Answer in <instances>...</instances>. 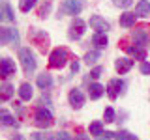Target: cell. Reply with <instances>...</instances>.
Wrapping results in <instances>:
<instances>
[{
	"mask_svg": "<svg viewBox=\"0 0 150 140\" xmlns=\"http://www.w3.org/2000/svg\"><path fill=\"white\" fill-rule=\"evenodd\" d=\"M69 105L73 106V108H81L84 105V95L81 90H77V88H73L71 92H69Z\"/></svg>",
	"mask_w": 150,
	"mask_h": 140,
	"instance_id": "9c48e42d",
	"label": "cell"
},
{
	"mask_svg": "<svg viewBox=\"0 0 150 140\" xmlns=\"http://www.w3.org/2000/svg\"><path fill=\"white\" fill-rule=\"evenodd\" d=\"M135 15L137 17H148L150 15V2L148 0H139L135 6Z\"/></svg>",
	"mask_w": 150,
	"mask_h": 140,
	"instance_id": "7c38bea8",
	"label": "cell"
},
{
	"mask_svg": "<svg viewBox=\"0 0 150 140\" xmlns=\"http://www.w3.org/2000/svg\"><path fill=\"white\" fill-rule=\"evenodd\" d=\"M115 138L116 140H137V136L128 133V131H118V133H115Z\"/></svg>",
	"mask_w": 150,
	"mask_h": 140,
	"instance_id": "d4e9b609",
	"label": "cell"
},
{
	"mask_svg": "<svg viewBox=\"0 0 150 140\" xmlns=\"http://www.w3.org/2000/svg\"><path fill=\"white\" fill-rule=\"evenodd\" d=\"M146 32H148V26H139V28H135V34H133V39H135V45H139V47H143L144 43H146V39H148V36H146Z\"/></svg>",
	"mask_w": 150,
	"mask_h": 140,
	"instance_id": "30bf717a",
	"label": "cell"
},
{
	"mask_svg": "<svg viewBox=\"0 0 150 140\" xmlns=\"http://www.w3.org/2000/svg\"><path fill=\"white\" fill-rule=\"evenodd\" d=\"M90 26L94 28V30H98V32H101V34H105L107 30H109V22L105 21V19H101L100 15H92L90 17Z\"/></svg>",
	"mask_w": 150,
	"mask_h": 140,
	"instance_id": "ba28073f",
	"label": "cell"
},
{
	"mask_svg": "<svg viewBox=\"0 0 150 140\" xmlns=\"http://www.w3.org/2000/svg\"><path fill=\"white\" fill-rule=\"evenodd\" d=\"M34 123L38 127H41V129H47V127H51V125L54 123V118H53V114H51L49 110L38 108L36 114H34Z\"/></svg>",
	"mask_w": 150,
	"mask_h": 140,
	"instance_id": "3957f363",
	"label": "cell"
},
{
	"mask_svg": "<svg viewBox=\"0 0 150 140\" xmlns=\"http://www.w3.org/2000/svg\"><path fill=\"white\" fill-rule=\"evenodd\" d=\"M38 86L41 90H47V88L53 86V77L49 73H43V75H38Z\"/></svg>",
	"mask_w": 150,
	"mask_h": 140,
	"instance_id": "9a60e30c",
	"label": "cell"
},
{
	"mask_svg": "<svg viewBox=\"0 0 150 140\" xmlns=\"http://www.w3.org/2000/svg\"><path fill=\"white\" fill-rule=\"evenodd\" d=\"M68 58H69L68 49L58 47V49H54L53 52H51V56H49V65L53 69H60V67H64V65L68 64Z\"/></svg>",
	"mask_w": 150,
	"mask_h": 140,
	"instance_id": "6da1fadb",
	"label": "cell"
},
{
	"mask_svg": "<svg viewBox=\"0 0 150 140\" xmlns=\"http://www.w3.org/2000/svg\"><path fill=\"white\" fill-rule=\"evenodd\" d=\"M49 11H51V2H45L43 6L40 8V13H38V15L43 19V17H47V13H49Z\"/></svg>",
	"mask_w": 150,
	"mask_h": 140,
	"instance_id": "f1b7e54d",
	"label": "cell"
},
{
	"mask_svg": "<svg viewBox=\"0 0 150 140\" xmlns=\"http://www.w3.org/2000/svg\"><path fill=\"white\" fill-rule=\"evenodd\" d=\"M101 73H103V67H101V65H98V67H94L92 71H90V77L92 78H100Z\"/></svg>",
	"mask_w": 150,
	"mask_h": 140,
	"instance_id": "f546056e",
	"label": "cell"
},
{
	"mask_svg": "<svg viewBox=\"0 0 150 140\" xmlns=\"http://www.w3.org/2000/svg\"><path fill=\"white\" fill-rule=\"evenodd\" d=\"M103 92H105V88H103L101 84H98V82L90 84V88H88V93H90V99H100V97L103 95Z\"/></svg>",
	"mask_w": 150,
	"mask_h": 140,
	"instance_id": "2e32d148",
	"label": "cell"
},
{
	"mask_svg": "<svg viewBox=\"0 0 150 140\" xmlns=\"http://www.w3.org/2000/svg\"><path fill=\"white\" fill-rule=\"evenodd\" d=\"M81 9H83L81 0H64L62 6H60V11L64 15H79Z\"/></svg>",
	"mask_w": 150,
	"mask_h": 140,
	"instance_id": "277c9868",
	"label": "cell"
},
{
	"mask_svg": "<svg viewBox=\"0 0 150 140\" xmlns=\"http://www.w3.org/2000/svg\"><path fill=\"white\" fill-rule=\"evenodd\" d=\"M115 67H116V71H118L120 75H124V73H128L131 67H133V60H129V58H118L116 60V64H115Z\"/></svg>",
	"mask_w": 150,
	"mask_h": 140,
	"instance_id": "8fae6325",
	"label": "cell"
},
{
	"mask_svg": "<svg viewBox=\"0 0 150 140\" xmlns=\"http://www.w3.org/2000/svg\"><path fill=\"white\" fill-rule=\"evenodd\" d=\"M2 77H9V75H15V64L9 58H2Z\"/></svg>",
	"mask_w": 150,
	"mask_h": 140,
	"instance_id": "4fadbf2b",
	"label": "cell"
},
{
	"mask_svg": "<svg viewBox=\"0 0 150 140\" xmlns=\"http://www.w3.org/2000/svg\"><path fill=\"white\" fill-rule=\"evenodd\" d=\"M86 32V24H84L83 19H75L71 22V28H69V37L71 39H79V37H83V34Z\"/></svg>",
	"mask_w": 150,
	"mask_h": 140,
	"instance_id": "8992f818",
	"label": "cell"
},
{
	"mask_svg": "<svg viewBox=\"0 0 150 140\" xmlns=\"http://www.w3.org/2000/svg\"><path fill=\"white\" fill-rule=\"evenodd\" d=\"M71 71L75 73V71H79V62H77V60H75V62L71 64Z\"/></svg>",
	"mask_w": 150,
	"mask_h": 140,
	"instance_id": "836d02e7",
	"label": "cell"
},
{
	"mask_svg": "<svg viewBox=\"0 0 150 140\" xmlns=\"http://www.w3.org/2000/svg\"><path fill=\"white\" fill-rule=\"evenodd\" d=\"M128 52H129V54H133L137 60H144V58H146V50H144L143 47H139V45H135V47H128Z\"/></svg>",
	"mask_w": 150,
	"mask_h": 140,
	"instance_id": "d6986e66",
	"label": "cell"
},
{
	"mask_svg": "<svg viewBox=\"0 0 150 140\" xmlns=\"http://www.w3.org/2000/svg\"><path fill=\"white\" fill-rule=\"evenodd\" d=\"M141 73H143V75H150V64L148 62L141 64Z\"/></svg>",
	"mask_w": 150,
	"mask_h": 140,
	"instance_id": "4dcf8cb0",
	"label": "cell"
},
{
	"mask_svg": "<svg viewBox=\"0 0 150 140\" xmlns=\"http://www.w3.org/2000/svg\"><path fill=\"white\" fill-rule=\"evenodd\" d=\"M36 6V0H21V2H19V9H21V11H30L32 8Z\"/></svg>",
	"mask_w": 150,
	"mask_h": 140,
	"instance_id": "cb8c5ba5",
	"label": "cell"
},
{
	"mask_svg": "<svg viewBox=\"0 0 150 140\" xmlns=\"http://www.w3.org/2000/svg\"><path fill=\"white\" fill-rule=\"evenodd\" d=\"M56 140H71V136L68 133H58L56 134Z\"/></svg>",
	"mask_w": 150,
	"mask_h": 140,
	"instance_id": "d6a6232c",
	"label": "cell"
},
{
	"mask_svg": "<svg viewBox=\"0 0 150 140\" xmlns=\"http://www.w3.org/2000/svg\"><path fill=\"white\" fill-rule=\"evenodd\" d=\"M100 140H103V138H100Z\"/></svg>",
	"mask_w": 150,
	"mask_h": 140,
	"instance_id": "8d00e7d4",
	"label": "cell"
},
{
	"mask_svg": "<svg viewBox=\"0 0 150 140\" xmlns=\"http://www.w3.org/2000/svg\"><path fill=\"white\" fill-rule=\"evenodd\" d=\"M11 95H13V86H11V84H8V82L2 84V88H0V99L8 101Z\"/></svg>",
	"mask_w": 150,
	"mask_h": 140,
	"instance_id": "ffe728a7",
	"label": "cell"
},
{
	"mask_svg": "<svg viewBox=\"0 0 150 140\" xmlns=\"http://www.w3.org/2000/svg\"><path fill=\"white\" fill-rule=\"evenodd\" d=\"M103 118H105V121H109V123H111V121H115V110H112L111 106H109V108H105V112H103Z\"/></svg>",
	"mask_w": 150,
	"mask_h": 140,
	"instance_id": "83f0119b",
	"label": "cell"
},
{
	"mask_svg": "<svg viewBox=\"0 0 150 140\" xmlns=\"http://www.w3.org/2000/svg\"><path fill=\"white\" fill-rule=\"evenodd\" d=\"M133 24H135V13L126 11V13L120 15V26L122 28H131Z\"/></svg>",
	"mask_w": 150,
	"mask_h": 140,
	"instance_id": "5bb4252c",
	"label": "cell"
},
{
	"mask_svg": "<svg viewBox=\"0 0 150 140\" xmlns=\"http://www.w3.org/2000/svg\"><path fill=\"white\" fill-rule=\"evenodd\" d=\"M19 58H21V64H23V69L25 73H34L36 69V58H34V52L30 49H21L19 50Z\"/></svg>",
	"mask_w": 150,
	"mask_h": 140,
	"instance_id": "7a4b0ae2",
	"label": "cell"
},
{
	"mask_svg": "<svg viewBox=\"0 0 150 140\" xmlns=\"http://www.w3.org/2000/svg\"><path fill=\"white\" fill-rule=\"evenodd\" d=\"M75 140H90L86 136V134H77V136H75Z\"/></svg>",
	"mask_w": 150,
	"mask_h": 140,
	"instance_id": "e575fe53",
	"label": "cell"
},
{
	"mask_svg": "<svg viewBox=\"0 0 150 140\" xmlns=\"http://www.w3.org/2000/svg\"><path fill=\"white\" fill-rule=\"evenodd\" d=\"M98 60H100V52H98V50H90V52H86V56H84V62H86L88 65L96 64Z\"/></svg>",
	"mask_w": 150,
	"mask_h": 140,
	"instance_id": "484cf974",
	"label": "cell"
},
{
	"mask_svg": "<svg viewBox=\"0 0 150 140\" xmlns=\"http://www.w3.org/2000/svg\"><path fill=\"white\" fill-rule=\"evenodd\" d=\"M9 140H23V136H21V134H13V136L9 138Z\"/></svg>",
	"mask_w": 150,
	"mask_h": 140,
	"instance_id": "d590c367",
	"label": "cell"
},
{
	"mask_svg": "<svg viewBox=\"0 0 150 140\" xmlns=\"http://www.w3.org/2000/svg\"><path fill=\"white\" fill-rule=\"evenodd\" d=\"M32 140H49V136L45 133H34L32 134Z\"/></svg>",
	"mask_w": 150,
	"mask_h": 140,
	"instance_id": "1f68e13d",
	"label": "cell"
},
{
	"mask_svg": "<svg viewBox=\"0 0 150 140\" xmlns=\"http://www.w3.org/2000/svg\"><path fill=\"white\" fill-rule=\"evenodd\" d=\"M90 134H96V136H101V134H103L101 121H92V123H90Z\"/></svg>",
	"mask_w": 150,
	"mask_h": 140,
	"instance_id": "603a6c76",
	"label": "cell"
},
{
	"mask_svg": "<svg viewBox=\"0 0 150 140\" xmlns=\"http://www.w3.org/2000/svg\"><path fill=\"white\" fill-rule=\"evenodd\" d=\"M2 19H4V21H15V15H13L11 6H9L8 2L2 4Z\"/></svg>",
	"mask_w": 150,
	"mask_h": 140,
	"instance_id": "44dd1931",
	"label": "cell"
},
{
	"mask_svg": "<svg viewBox=\"0 0 150 140\" xmlns=\"http://www.w3.org/2000/svg\"><path fill=\"white\" fill-rule=\"evenodd\" d=\"M0 120H2L4 125H15V118L8 110H0Z\"/></svg>",
	"mask_w": 150,
	"mask_h": 140,
	"instance_id": "7402d4cb",
	"label": "cell"
},
{
	"mask_svg": "<svg viewBox=\"0 0 150 140\" xmlns=\"http://www.w3.org/2000/svg\"><path fill=\"white\" fill-rule=\"evenodd\" d=\"M19 95H21L23 101H30V97H32V86L28 82H23L21 88H19Z\"/></svg>",
	"mask_w": 150,
	"mask_h": 140,
	"instance_id": "ac0fdd59",
	"label": "cell"
},
{
	"mask_svg": "<svg viewBox=\"0 0 150 140\" xmlns=\"http://www.w3.org/2000/svg\"><path fill=\"white\" fill-rule=\"evenodd\" d=\"M112 4H115L116 8H129L131 4H133V0H112Z\"/></svg>",
	"mask_w": 150,
	"mask_h": 140,
	"instance_id": "4316f807",
	"label": "cell"
},
{
	"mask_svg": "<svg viewBox=\"0 0 150 140\" xmlns=\"http://www.w3.org/2000/svg\"><path fill=\"white\" fill-rule=\"evenodd\" d=\"M122 88H124V82L120 80V78H112V80H109V84H107V93H109L111 99H116L118 97V93L122 92Z\"/></svg>",
	"mask_w": 150,
	"mask_h": 140,
	"instance_id": "52a82bcc",
	"label": "cell"
},
{
	"mask_svg": "<svg viewBox=\"0 0 150 140\" xmlns=\"http://www.w3.org/2000/svg\"><path fill=\"white\" fill-rule=\"evenodd\" d=\"M92 43L96 45L98 49H105L109 41H107V36H105V34H101V32H96V34L92 36Z\"/></svg>",
	"mask_w": 150,
	"mask_h": 140,
	"instance_id": "e0dca14e",
	"label": "cell"
},
{
	"mask_svg": "<svg viewBox=\"0 0 150 140\" xmlns=\"http://www.w3.org/2000/svg\"><path fill=\"white\" fill-rule=\"evenodd\" d=\"M0 41L2 45H19V34L13 28H0Z\"/></svg>",
	"mask_w": 150,
	"mask_h": 140,
	"instance_id": "5b68a950",
	"label": "cell"
}]
</instances>
